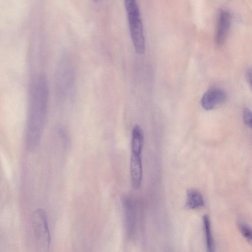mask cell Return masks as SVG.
Returning a JSON list of instances; mask_svg holds the SVG:
<instances>
[{"label":"cell","mask_w":252,"mask_h":252,"mask_svg":"<svg viewBox=\"0 0 252 252\" xmlns=\"http://www.w3.org/2000/svg\"><path fill=\"white\" fill-rule=\"evenodd\" d=\"M49 88L42 73L33 75L29 87L25 144L30 152L38 146L45 127L48 106Z\"/></svg>","instance_id":"6da1fadb"},{"label":"cell","mask_w":252,"mask_h":252,"mask_svg":"<svg viewBox=\"0 0 252 252\" xmlns=\"http://www.w3.org/2000/svg\"><path fill=\"white\" fill-rule=\"evenodd\" d=\"M131 39L135 51L142 54L145 51V41L140 11L136 0H125Z\"/></svg>","instance_id":"7a4b0ae2"},{"label":"cell","mask_w":252,"mask_h":252,"mask_svg":"<svg viewBox=\"0 0 252 252\" xmlns=\"http://www.w3.org/2000/svg\"><path fill=\"white\" fill-rule=\"evenodd\" d=\"M57 97L62 102L70 98L74 84V72L71 63L63 61L59 63L55 76Z\"/></svg>","instance_id":"3957f363"},{"label":"cell","mask_w":252,"mask_h":252,"mask_svg":"<svg viewBox=\"0 0 252 252\" xmlns=\"http://www.w3.org/2000/svg\"><path fill=\"white\" fill-rule=\"evenodd\" d=\"M32 222L34 236L39 246L47 250L50 244V234L47 215L41 208L35 210L32 214Z\"/></svg>","instance_id":"277c9868"},{"label":"cell","mask_w":252,"mask_h":252,"mask_svg":"<svg viewBox=\"0 0 252 252\" xmlns=\"http://www.w3.org/2000/svg\"><path fill=\"white\" fill-rule=\"evenodd\" d=\"M226 99V95L221 89L212 87L203 94L201 100V105L206 110H211L223 104Z\"/></svg>","instance_id":"5b68a950"},{"label":"cell","mask_w":252,"mask_h":252,"mask_svg":"<svg viewBox=\"0 0 252 252\" xmlns=\"http://www.w3.org/2000/svg\"><path fill=\"white\" fill-rule=\"evenodd\" d=\"M231 16L226 10H221L219 14L215 41L218 46H221L225 42L230 29Z\"/></svg>","instance_id":"8992f818"},{"label":"cell","mask_w":252,"mask_h":252,"mask_svg":"<svg viewBox=\"0 0 252 252\" xmlns=\"http://www.w3.org/2000/svg\"><path fill=\"white\" fill-rule=\"evenodd\" d=\"M142 154L131 153L130 162V172L132 186L135 189H138L141 184L143 168Z\"/></svg>","instance_id":"52a82bcc"},{"label":"cell","mask_w":252,"mask_h":252,"mask_svg":"<svg viewBox=\"0 0 252 252\" xmlns=\"http://www.w3.org/2000/svg\"><path fill=\"white\" fill-rule=\"evenodd\" d=\"M205 201L201 192L196 189H189L187 192L186 207L188 209L194 210L204 206Z\"/></svg>","instance_id":"ba28073f"},{"label":"cell","mask_w":252,"mask_h":252,"mask_svg":"<svg viewBox=\"0 0 252 252\" xmlns=\"http://www.w3.org/2000/svg\"><path fill=\"white\" fill-rule=\"evenodd\" d=\"M144 144L143 131L138 125H135L132 129L131 150V153L142 154Z\"/></svg>","instance_id":"9c48e42d"},{"label":"cell","mask_w":252,"mask_h":252,"mask_svg":"<svg viewBox=\"0 0 252 252\" xmlns=\"http://www.w3.org/2000/svg\"><path fill=\"white\" fill-rule=\"evenodd\" d=\"M203 224L207 251L210 252H213L214 249V240L210 219L207 215H205L203 217Z\"/></svg>","instance_id":"30bf717a"},{"label":"cell","mask_w":252,"mask_h":252,"mask_svg":"<svg viewBox=\"0 0 252 252\" xmlns=\"http://www.w3.org/2000/svg\"><path fill=\"white\" fill-rule=\"evenodd\" d=\"M237 225L242 236L252 246V229L248 225L241 221L238 222Z\"/></svg>","instance_id":"8fae6325"},{"label":"cell","mask_w":252,"mask_h":252,"mask_svg":"<svg viewBox=\"0 0 252 252\" xmlns=\"http://www.w3.org/2000/svg\"><path fill=\"white\" fill-rule=\"evenodd\" d=\"M244 123L252 129V112L247 107H244L243 111Z\"/></svg>","instance_id":"7c38bea8"},{"label":"cell","mask_w":252,"mask_h":252,"mask_svg":"<svg viewBox=\"0 0 252 252\" xmlns=\"http://www.w3.org/2000/svg\"><path fill=\"white\" fill-rule=\"evenodd\" d=\"M246 76L247 81L252 87V68H249L247 70Z\"/></svg>","instance_id":"4fadbf2b"}]
</instances>
